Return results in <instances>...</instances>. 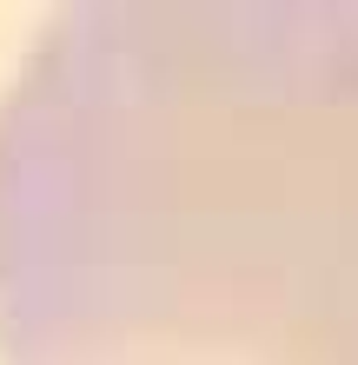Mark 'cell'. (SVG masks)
Here are the masks:
<instances>
[{
    "label": "cell",
    "instance_id": "cell-1",
    "mask_svg": "<svg viewBox=\"0 0 358 365\" xmlns=\"http://www.w3.org/2000/svg\"><path fill=\"white\" fill-rule=\"evenodd\" d=\"M7 365H358V0H80L0 87Z\"/></svg>",
    "mask_w": 358,
    "mask_h": 365
}]
</instances>
